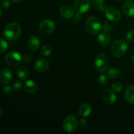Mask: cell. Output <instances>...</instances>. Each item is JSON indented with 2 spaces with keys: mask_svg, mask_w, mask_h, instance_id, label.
<instances>
[{
  "mask_svg": "<svg viewBox=\"0 0 134 134\" xmlns=\"http://www.w3.org/2000/svg\"><path fill=\"white\" fill-rule=\"evenodd\" d=\"M21 34V27L17 22H11L5 27L3 35L5 39L14 41L18 39Z\"/></svg>",
  "mask_w": 134,
  "mask_h": 134,
  "instance_id": "obj_1",
  "label": "cell"
},
{
  "mask_svg": "<svg viewBox=\"0 0 134 134\" xmlns=\"http://www.w3.org/2000/svg\"><path fill=\"white\" fill-rule=\"evenodd\" d=\"M102 25L100 20L96 16H90L85 22V29L90 34H97L102 30Z\"/></svg>",
  "mask_w": 134,
  "mask_h": 134,
  "instance_id": "obj_2",
  "label": "cell"
},
{
  "mask_svg": "<svg viewBox=\"0 0 134 134\" xmlns=\"http://www.w3.org/2000/svg\"><path fill=\"white\" fill-rule=\"evenodd\" d=\"M128 49V44L125 41L118 39L115 41L111 47L112 53L115 57L121 58L124 56Z\"/></svg>",
  "mask_w": 134,
  "mask_h": 134,
  "instance_id": "obj_3",
  "label": "cell"
},
{
  "mask_svg": "<svg viewBox=\"0 0 134 134\" xmlns=\"http://www.w3.org/2000/svg\"><path fill=\"white\" fill-rule=\"evenodd\" d=\"M94 65L97 70L99 72H105L109 66V60L105 54H98L94 60Z\"/></svg>",
  "mask_w": 134,
  "mask_h": 134,
  "instance_id": "obj_4",
  "label": "cell"
},
{
  "mask_svg": "<svg viewBox=\"0 0 134 134\" xmlns=\"http://www.w3.org/2000/svg\"><path fill=\"white\" fill-rule=\"evenodd\" d=\"M5 61L9 66L14 68L20 64L21 62L22 61V58L18 52L10 51L5 56Z\"/></svg>",
  "mask_w": 134,
  "mask_h": 134,
  "instance_id": "obj_5",
  "label": "cell"
},
{
  "mask_svg": "<svg viewBox=\"0 0 134 134\" xmlns=\"http://www.w3.org/2000/svg\"><path fill=\"white\" fill-rule=\"evenodd\" d=\"M78 125L77 119L73 115H69L64 119L62 127L65 132L68 133H73L76 130Z\"/></svg>",
  "mask_w": 134,
  "mask_h": 134,
  "instance_id": "obj_6",
  "label": "cell"
},
{
  "mask_svg": "<svg viewBox=\"0 0 134 134\" xmlns=\"http://www.w3.org/2000/svg\"><path fill=\"white\" fill-rule=\"evenodd\" d=\"M74 5L77 14H85L90 9V0H75Z\"/></svg>",
  "mask_w": 134,
  "mask_h": 134,
  "instance_id": "obj_7",
  "label": "cell"
},
{
  "mask_svg": "<svg viewBox=\"0 0 134 134\" xmlns=\"http://www.w3.org/2000/svg\"><path fill=\"white\" fill-rule=\"evenodd\" d=\"M105 16L110 21L118 22L121 18V13L119 9L114 7H110L107 8L105 10Z\"/></svg>",
  "mask_w": 134,
  "mask_h": 134,
  "instance_id": "obj_8",
  "label": "cell"
},
{
  "mask_svg": "<svg viewBox=\"0 0 134 134\" xmlns=\"http://www.w3.org/2000/svg\"><path fill=\"white\" fill-rule=\"evenodd\" d=\"M39 29L44 34H51L56 29V26L53 21L51 20H44L39 24Z\"/></svg>",
  "mask_w": 134,
  "mask_h": 134,
  "instance_id": "obj_9",
  "label": "cell"
},
{
  "mask_svg": "<svg viewBox=\"0 0 134 134\" xmlns=\"http://www.w3.org/2000/svg\"><path fill=\"white\" fill-rule=\"evenodd\" d=\"M103 100L106 104L112 105L115 103L116 100V96L114 93L113 90H111V89H107L105 90L102 95Z\"/></svg>",
  "mask_w": 134,
  "mask_h": 134,
  "instance_id": "obj_10",
  "label": "cell"
},
{
  "mask_svg": "<svg viewBox=\"0 0 134 134\" xmlns=\"http://www.w3.org/2000/svg\"><path fill=\"white\" fill-rule=\"evenodd\" d=\"M49 67V62L45 58H39L34 64V68L39 73H43L48 69Z\"/></svg>",
  "mask_w": 134,
  "mask_h": 134,
  "instance_id": "obj_11",
  "label": "cell"
},
{
  "mask_svg": "<svg viewBox=\"0 0 134 134\" xmlns=\"http://www.w3.org/2000/svg\"><path fill=\"white\" fill-rule=\"evenodd\" d=\"M13 79V73L7 68H4L0 71V82L3 85H8Z\"/></svg>",
  "mask_w": 134,
  "mask_h": 134,
  "instance_id": "obj_12",
  "label": "cell"
},
{
  "mask_svg": "<svg viewBox=\"0 0 134 134\" xmlns=\"http://www.w3.org/2000/svg\"><path fill=\"white\" fill-rule=\"evenodd\" d=\"M60 14L62 16L66 19L71 18L75 14V10L71 5H63L60 10Z\"/></svg>",
  "mask_w": 134,
  "mask_h": 134,
  "instance_id": "obj_13",
  "label": "cell"
},
{
  "mask_svg": "<svg viewBox=\"0 0 134 134\" xmlns=\"http://www.w3.org/2000/svg\"><path fill=\"white\" fill-rule=\"evenodd\" d=\"M122 10L128 16H134V1L131 0L125 1L122 5Z\"/></svg>",
  "mask_w": 134,
  "mask_h": 134,
  "instance_id": "obj_14",
  "label": "cell"
},
{
  "mask_svg": "<svg viewBox=\"0 0 134 134\" xmlns=\"http://www.w3.org/2000/svg\"><path fill=\"white\" fill-rule=\"evenodd\" d=\"M41 42L39 38L36 36H31L29 38L27 41V46L32 51H36L40 47Z\"/></svg>",
  "mask_w": 134,
  "mask_h": 134,
  "instance_id": "obj_15",
  "label": "cell"
},
{
  "mask_svg": "<svg viewBox=\"0 0 134 134\" xmlns=\"http://www.w3.org/2000/svg\"><path fill=\"white\" fill-rule=\"evenodd\" d=\"M124 97L128 103L134 105V86L130 85L126 88Z\"/></svg>",
  "mask_w": 134,
  "mask_h": 134,
  "instance_id": "obj_16",
  "label": "cell"
},
{
  "mask_svg": "<svg viewBox=\"0 0 134 134\" xmlns=\"http://www.w3.org/2000/svg\"><path fill=\"white\" fill-rule=\"evenodd\" d=\"M98 42L102 46L104 47H107L111 44V39L109 34L105 32H103L99 34L98 37Z\"/></svg>",
  "mask_w": 134,
  "mask_h": 134,
  "instance_id": "obj_17",
  "label": "cell"
},
{
  "mask_svg": "<svg viewBox=\"0 0 134 134\" xmlns=\"http://www.w3.org/2000/svg\"><path fill=\"white\" fill-rule=\"evenodd\" d=\"M92 112L91 106L88 103H83L79 107L78 113L82 117L85 118L90 115Z\"/></svg>",
  "mask_w": 134,
  "mask_h": 134,
  "instance_id": "obj_18",
  "label": "cell"
},
{
  "mask_svg": "<svg viewBox=\"0 0 134 134\" xmlns=\"http://www.w3.org/2000/svg\"><path fill=\"white\" fill-rule=\"evenodd\" d=\"M29 74H30V72L26 66L22 65V66L18 67V69H16V75L21 81H25L27 79V77H29Z\"/></svg>",
  "mask_w": 134,
  "mask_h": 134,
  "instance_id": "obj_19",
  "label": "cell"
},
{
  "mask_svg": "<svg viewBox=\"0 0 134 134\" xmlns=\"http://www.w3.org/2000/svg\"><path fill=\"white\" fill-rule=\"evenodd\" d=\"M24 88L28 93H35L37 90V84L33 80H28L25 82L24 85Z\"/></svg>",
  "mask_w": 134,
  "mask_h": 134,
  "instance_id": "obj_20",
  "label": "cell"
},
{
  "mask_svg": "<svg viewBox=\"0 0 134 134\" xmlns=\"http://www.w3.org/2000/svg\"><path fill=\"white\" fill-rule=\"evenodd\" d=\"M121 72L119 68H111L107 71V76L110 79H118L120 76Z\"/></svg>",
  "mask_w": 134,
  "mask_h": 134,
  "instance_id": "obj_21",
  "label": "cell"
},
{
  "mask_svg": "<svg viewBox=\"0 0 134 134\" xmlns=\"http://www.w3.org/2000/svg\"><path fill=\"white\" fill-rule=\"evenodd\" d=\"M93 7L97 10L103 11L105 9V1L104 0H92V1Z\"/></svg>",
  "mask_w": 134,
  "mask_h": 134,
  "instance_id": "obj_22",
  "label": "cell"
},
{
  "mask_svg": "<svg viewBox=\"0 0 134 134\" xmlns=\"http://www.w3.org/2000/svg\"><path fill=\"white\" fill-rule=\"evenodd\" d=\"M41 53L44 56H49L52 53V48L48 44H44L41 47Z\"/></svg>",
  "mask_w": 134,
  "mask_h": 134,
  "instance_id": "obj_23",
  "label": "cell"
},
{
  "mask_svg": "<svg viewBox=\"0 0 134 134\" xmlns=\"http://www.w3.org/2000/svg\"><path fill=\"white\" fill-rule=\"evenodd\" d=\"M8 43L5 39L0 38V54H3L7 50Z\"/></svg>",
  "mask_w": 134,
  "mask_h": 134,
  "instance_id": "obj_24",
  "label": "cell"
},
{
  "mask_svg": "<svg viewBox=\"0 0 134 134\" xmlns=\"http://www.w3.org/2000/svg\"><path fill=\"white\" fill-rule=\"evenodd\" d=\"M112 90L115 92H120L122 90L123 85L121 82H115L112 85Z\"/></svg>",
  "mask_w": 134,
  "mask_h": 134,
  "instance_id": "obj_25",
  "label": "cell"
},
{
  "mask_svg": "<svg viewBox=\"0 0 134 134\" xmlns=\"http://www.w3.org/2000/svg\"><path fill=\"white\" fill-rule=\"evenodd\" d=\"M98 82L101 85L105 86V85H106L108 83V77L105 74L100 75L99 77H98Z\"/></svg>",
  "mask_w": 134,
  "mask_h": 134,
  "instance_id": "obj_26",
  "label": "cell"
},
{
  "mask_svg": "<svg viewBox=\"0 0 134 134\" xmlns=\"http://www.w3.org/2000/svg\"><path fill=\"white\" fill-rule=\"evenodd\" d=\"M102 30L103 31V32H105L109 34V32H111V30H112V26H111L110 24H109L108 22H105L103 24V25L102 26Z\"/></svg>",
  "mask_w": 134,
  "mask_h": 134,
  "instance_id": "obj_27",
  "label": "cell"
},
{
  "mask_svg": "<svg viewBox=\"0 0 134 134\" xmlns=\"http://www.w3.org/2000/svg\"><path fill=\"white\" fill-rule=\"evenodd\" d=\"M126 40L128 41H133L134 40V30H130L125 35Z\"/></svg>",
  "mask_w": 134,
  "mask_h": 134,
  "instance_id": "obj_28",
  "label": "cell"
},
{
  "mask_svg": "<svg viewBox=\"0 0 134 134\" xmlns=\"http://www.w3.org/2000/svg\"><path fill=\"white\" fill-rule=\"evenodd\" d=\"M13 89H14L15 91H16V92L20 91L22 87V82L19 81H16L15 82L13 83Z\"/></svg>",
  "mask_w": 134,
  "mask_h": 134,
  "instance_id": "obj_29",
  "label": "cell"
},
{
  "mask_svg": "<svg viewBox=\"0 0 134 134\" xmlns=\"http://www.w3.org/2000/svg\"><path fill=\"white\" fill-rule=\"evenodd\" d=\"M10 5V3L9 0H2V1L0 2V7H1L2 9H7L9 7Z\"/></svg>",
  "mask_w": 134,
  "mask_h": 134,
  "instance_id": "obj_30",
  "label": "cell"
},
{
  "mask_svg": "<svg viewBox=\"0 0 134 134\" xmlns=\"http://www.w3.org/2000/svg\"><path fill=\"white\" fill-rule=\"evenodd\" d=\"M3 92L6 95H10V94H12V92H13V88L10 86H4L3 88Z\"/></svg>",
  "mask_w": 134,
  "mask_h": 134,
  "instance_id": "obj_31",
  "label": "cell"
},
{
  "mask_svg": "<svg viewBox=\"0 0 134 134\" xmlns=\"http://www.w3.org/2000/svg\"><path fill=\"white\" fill-rule=\"evenodd\" d=\"M79 125L80 126H81V128H85L86 126H87L88 125V122L86 121V119H82L81 120V121H80L79 122Z\"/></svg>",
  "mask_w": 134,
  "mask_h": 134,
  "instance_id": "obj_32",
  "label": "cell"
},
{
  "mask_svg": "<svg viewBox=\"0 0 134 134\" xmlns=\"http://www.w3.org/2000/svg\"><path fill=\"white\" fill-rule=\"evenodd\" d=\"M31 57L30 56V55H26V56H24L23 58H22V61L25 63H27V64L30 63V62H31Z\"/></svg>",
  "mask_w": 134,
  "mask_h": 134,
  "instance_id": "obj_33",
  "label": "cell"
},
{
  "mask_svg": "<svg viewBox=\"0 0 134 134\" xmlns=\"http://www.w3.org/2000/svg\"><path fill=\"white\" fill-rule=\"evenodd\" d=\"M12 1L16 3H20V2H22V1H24V0H12Z\"/></svg>",
  "mask_w": 134,
  "mask_h": 134,
  "instance_id": "obj_34",
  "label": "cell"
},
{
  "mask_svg": "<svg viewBox=\"0 0 134 134\" xmlns=\"http://www.w3.org/2000/svg\"><path fill=\"white\" fill-rule=\"evenodd\" d=\"M132 62L134 64V54L132 55Z\"/></svg>",
  "mask_w": 134,
  "mask_h": 134,
  "instance_id": "obj_35",
  "label": "cell"
},
{
  "mask_svg": "<svg viewBox=\"0 0 134 134\" xmlns=\"http://www.w3.org/2000/svg\"><path fill=\"white\" fill-rule=\"evenodd\" d=\"M1 115H2V110H1V108H0V118H1Z\"/></svg>",
  "mask_w": 134,
  "mask_h": 134,
  "instance_id": "obj_36",
  "label": "cell"
},
{
  "mask_svg": "<svg viewBox=\"0 0 134 134\" xmlns=\"http://www.w3.org/2000/svg\"><path fill=\"white\" fill-rule=\"evenodd\" d=\"M1 16H2V11H1V10L0 9V18L1 17Z\"/></svg>",
  "mask_w": 134,
  "mask_h": 134,
  "instance_id": "obj_37",
  "label": "cell"
},
{
  "mask_svg": "<svg viewBox=\"0 0 134 134\" xmlns=\"http://www.w3.org/2000/svg\"><path fill=\"white\" fill-rule=\"evenodd\" d=\"M118 1H122V0H118Z\"/></svg>",
  "mask_w": 134,
  "mask_h": 134,
  "instance_id": "obj_38",
  "label": "cell"
}]
</instances>
